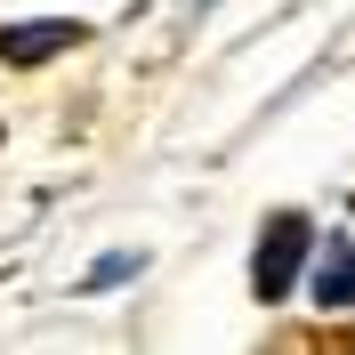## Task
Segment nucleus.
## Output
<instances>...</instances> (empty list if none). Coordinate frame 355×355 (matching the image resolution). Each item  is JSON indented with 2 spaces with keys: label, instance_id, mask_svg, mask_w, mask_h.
Masks as SVG:
<instances>
[{
  "label": "nucleus",
  "instance_id": "nucleus-1",
  "mask_svg": "<svg viewBox=\"0 0 355 355\" xmlns=\"http://www.w3.org/2000/svg\"><path fill=\"white\" fill-rule=\"evenodd\" d=\"M307 243H315V226L299 218V210L266 218V234H259V259H250V291H259L266 307H283V299H291L299 266H307Z\"/></svg>",
  "mask_w": 355,
  "mask_h": 355
},
{
  "label": "nucleus",
  "instance_id": "nucleus-4",
  "mask_svg": "<svg viewBox=\"0 0 355 355\" xmlns=\"http://www.w3.org/2000/svg\"><path fill=\"white\" fill-rule=\"evenodd\" d=\"M130 275H137V259H97L81 283H89V291H105V283H130Z\"/></svg>",
  "mask_w": 355,
  "mask_h": 355
},
{
  "label": "nucleus",
  "instance_id": "nucleus-2",
  "mask_svg": "<svg viewBox=\"0 0 355 355\" xmlns=\"http://www.w3.org/2000/svg\"><path fill=\"white\" fill-rule=\"evenodd\" d=\"M81 41H89V24H73V17L8 24V33H0V57H8V65H41V57H65V49H81Z\"/></svg>",
  "mask_w": 355,
  "mask_h": 355
},
{
  "label": "nucleus",
  "instance_id": "nucleus-3",
  "mask_svg": "<svg viewBox=\"0 0 355 355\" xmlns=\"http://www.w3.org/2000/svg\"><path fill=\"white\" fill-rule=\"evenodd\" d=\"M315 307H323V315H347L355 307V243H347V234H331V243H323V250H315Z\"/></svg>",
  "mask_w": 355,
  "mask_h": 355
}]
</instances>
